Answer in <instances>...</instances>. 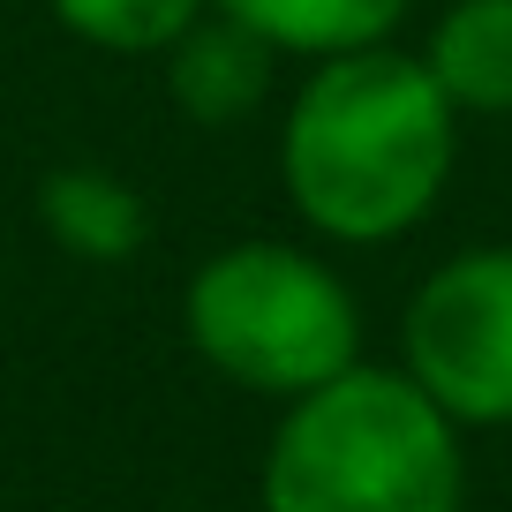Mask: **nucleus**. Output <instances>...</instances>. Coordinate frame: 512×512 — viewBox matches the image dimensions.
Listing matches in <instances>:
<instances>
[{"label":"nucleus","mask_w":512,"mask_h":512,"mask_svg":"<svg viewBox=\"0 0 512 512\" xmlns=\"http://www.w3.org/2000/svg\"><path fill=\"white\" fill-rule=\"evenodd\" d=\"M460 113L422 53L362 46L309 61L279 113V189L294 219L332 249L407 241L452 189Z\"/></svg>","instance_id":"1"},{"label":"nucleus","mask_w":512,"mask_h":512,"mask_svg":"<svg viewBox=\"0 0 512 512\" xmlns=\"http://www.w3.org/2000/svg\"><path fill=\"white\" fill-rule=\"evenodd\" d=\"M256 512H467V430L400 362H354L279 407Z\"/></svg>","instance_id":"2"},{"label":"nucleus","mask_w":512,"mask_h":512,"mask_svg":"<svg viewBox=\"0 0 512 512\" xmlns=\"http://www.w3.org/2000/svg\"><path fill=\"white\" fill-rule=\"evenodd\" d=\"M189 354L234 392L302 400L339 369L362 362V302L324 249L279 234H249L211 249L181 287Z\"/></svg>","instance_id":"3"},{"label":"nucleus","mask_w":512,"mask_h":512,"mask_svg":"<svg viewBox=\"0 0 512 512\" xmlns=\"http://www.w3.org/2000/svg\"><path fill=\"white\" fill-rule=\"evenodd\" d=\"M400 369L460 430H512V241L445 256L400 317Z\"/></svg>","instance_id":"4"},{"label":"nucleus","mask_w":512,"mask_h":512,"mask_svg":"<svg viewBox=\"0 0 512 512\" xmlns=\"http://www.w3.org/2000/svg\"><path fill=\"white\" fill-rule=\"evenodd\" d=\"M159 61H166V98H174V113L196 121V128L256 121V113L272 106V83H279V53L256 31L226 23L219 8H204Z\"/></svg>","instance_id":"5"},{"label":"nucleus","mask_w":512,"mask_h":512,"mask_svg":"<svg viewBox=\"0 0 512 512\" xmlns=\"http://www.w3.org/2000/svg\"><path fill=\"white\" fill-rule=\"evenodd\" d=\"M38 226L76 264H136L151 249V196L113 166L68 159L38 174Z\"/></svg>","instance_id":"6"},{"label":"nucleus","mask_w":512,"mask_h":512,"mask_svg":"<svg viewBox=\"0 0 512 512\" xmlns=\"http://www.w3.org/2000/svg\"><path fill=\"white\" fill-rule=\"evenodd\" d=\"M422 68L452 98L460 121L512 113V0H445L422 38Z\"/></svg>","instance_id":"7"},{"label":"nucleus","mask_w":512,"mask_h":512,"mask_svg":"<svg viewBox=\"0 0 512 512\" xmlns=\"http://www.w3.org/2000/svg\"><path fill=\"white\" fill-rule=\"evenodd\" d=\"M226 23L256 31L279 61H332V53L392 46L415 0H211Z\"/></svg>","instance_id":"8"},{"label":"nucleus","mask_w":512,"mask_h":512,"mask_svg":"<svg viewBox=\"0 0 512 512\" xmlns=\"http://www.w3.org/2000/svg\"><path fill=\"white\" fill-rule=\"evenodd\" d=\"M204 8L211 0H46V16L76 46L113 53V61H159Z\"/></svg>","instance_id":"9"}]
</instances>
